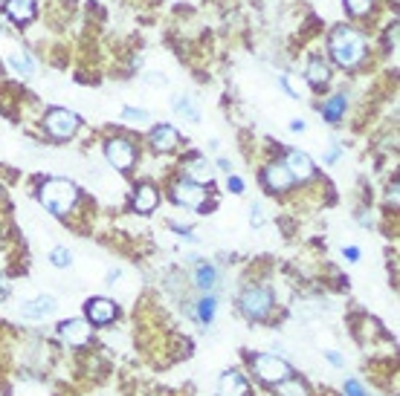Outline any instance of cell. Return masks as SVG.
Instances as JSON below:
<instances>
[{
  "mask_svg": "<svg viewBox=\"0 0 400 396\" xmlns=\"http://www.w3.org/2000/svg\"><path fill=\"white\" fill-rule=\"evenodd\" d=\"M328 50H330V58H334L342 69H354L366 61V38L360 32H354L351 26H337L334 35L328 41Z\"/></svg>",
  "mask_w": 400,
  "mask_h": 396,
  "instance_id": "cell-1",
  "label": "cell"
},
{
  "mask_svg": "<svg viewBox=\"0 0 400 396\" xmlns=\"http://www.w3.org/2000/svg\"><path fill=\"white\" fill-rule=\"evenodd\" d=\"M41 203L44 208H50L52 214H70L73 206L78 203V186L70 179H61V177H52L41 182Z\"/></svg>",
  "mask_w": 400,
  "mask_h": 396,
  "instance_id": "cell-2",
  "label": "cell"
},
{
  "mask_svg": "<svg viewBox=\"0 0 400 396\" xmlns=\"http://www.w3.org/2000/svg\"><path fill=\"white\" fill-rule=\"evenodd\" d=\"M238 304H241V313L250 321H264L273 313L275 298H273V289H267V287H246L241 292Z\"/></svg>",
  "mask_w": 400,
  "mask_h": 396,
  "instance_id": "cell-3",
  "label": "cell"
},
{
  "mask_svg": "<svg viewBox=\"0 0 400 396\" xmlns=\"http://www.w3.org/2000/svg\"><path fill=\"white\" fill-rule=\"evenodd\" d=\"M250 364H253V373L261 382H267V385H279V382L293 376V367L284 359L273 356V353H255V356L250 359Z\"/></svg>",
  "mask_w": 400,
  "mask_h": 396,
  "instance_id": "cell-4",
  "label": "cell"
},
{
  "mask_svg": "<svg viewBox=\"0 0 400 396\" xmlns=\"http://www.w3.org/2000/svg\"><path fill=\"white\" fill-rule=\"evenodd\" d=\"M78 124H81V119L67 107H52L44 116V127L52 139H70L78 131Z\"/></svg>",
  "mask_w": 400,
  "mask_h": 396,
  "instance_id": "cell-5",
  "label": "cell"
},
{
  "mask_svg": "<svg viewBox=\"0 0 400 396\" xmlns=\"http://www.w3.org/2000/svg\"><path fill=\"white\" fill-rule=\"evenodd\" d=\"M105 157L107 162L116 168V171H131L134 162H136V148L122 136H114L105 142Z\"/></svg>",
  "mask_w": 400,
  "mask_h": 396,
  "instance_id": "cell-6",
  "label": "cell"
},
{
  "mask_svg": "<svg viewBox=\"0 0 400 396\" xmlns=\"http://www.w3.org/2000/svg\"><path fill=\"white\" fill-rule=\"evenodd\" d=\"M171 197L177 206H186L191 211H203L206 208V188L203 186H195L189 179H180L177 186L171 188Z\"/></svg>",
  "mask_w": 400,
  "mask_h": 396,
  "instance_id": "cell-7",
  "label": "cell"
},
{
  "mask_svg": "<svg viewBox=\"0 0 400 396\" xmlns=\"http://www.w3.org/2000/svg\"><path fill=\"white\" fill-rule=\"evenodd\" d=\"M261 182H264V188L273 191V194H284V191H291L293 188V177L291 171L284 168V162H270L264 171H261Z\"/></svg>",
  "mask_w": 400,
  "mask_h": 396,
  "instance_id": "cell-8",
  "label": "cell"
},
{
  "mask_svg": "<svg viewBox=\"0 0 400 396\" xmlns=\"http://www.w3.org/2000/svg\"><path fill=\"white\" fill-rule=\"evenodd\" d=\"M59 336L64 338L70 347H85L93 336V327L85 318H70V321H61L59 324Z\"/></svg>",
  "mask_w": 400,
  "mask_h": 396,
  "instance_id": "cell-9",
  "label": "cell"
},
{
  "mask_svg": "<svg viewBox=\"0 0 400 396\" xmlns=\"http://www.w3.org/2000/svg\"><path fill=\"white\" fill-rule=\"evenodd\" d=\"M85 321L93 324V327H105V324H110L116 318V304L110 298H90L85 304Z\"/></svg>",
  "mask_w": 400,
  "mask_h": 396,
  "instance_id": "cell-10",
  "label": "cell"
},
{
  "mask_svg": "<svg viewBox=\"0 0 400 396\" xmlns=\"http://www.w3.org/2000/svg\"><path fill=\"white\" fill-rule=\"evenodd\" d=\"M284 168L291 171V177L293 179H299V182H308V179H313V174H316V165H313V160L308 157L305 151H287V157H284Z\"/></svg>",
  "mask_w": 400,
  "mask_h": 396,
  "instance_id": "cell-11",
  "label": "cell"
},
{
  "mask_svg": "<svg viewBox=\"0 0 400 396\" xmlns=\"http://www.w3.org/2000/svg\"><path fill=\"white\" fill-rule=\"evenodd\" d=\"M131 206H134V211H140V214H151V211L160 206V191L151 186V182H143V186L134 188Z\"/></svg>",
  "mask_w": 400,
  "mask_h": 396,
  "instance_id": "cell-12",
  "label": "cell"
},
{
  "mask_svg": "<svg viewBox=\"0 0 400 396\" xmlns=\"http://www.w3.org/2000/svg\"><path fill=\"white\" fill-rule=\"evenodd\" d=\"M250 393V385L238 371H227L218 379V396H246Z\"/></svg>",
  "mask_w": 400,
  "mask_h": 396,
  "instance_id": "cell-13",
  "label": "cell"
},
{
  "mask_svg": "<svg viewBox=\"0 0 400 396\" xmlns=\"http://www.w3.org/2000/svg\"><path fill=\"white\" fill-rule=\"evenodd\" d=\"M177 145H180V133H177L171 124H157L154 131H151V148H154V151L169 153Z\"/></svg>",
  "mask_w": 400,
  "mask_h": 396,
  "instance_id": "cell-14",
  "label": "cell"
},
{
  "mask_svg": "<svg viewBox=\"0 0 400 396\" xmlns=\"http://www.w3.org/2000/svg\"><path fill=\"white\" fill-rule=\"evenodd\" d=\"M186 179L189 182H195V186H212V179H215V168L206 162L203 157H191L186 162Z\"/></svg>",
  "mask_w": 400,
  "mask_h": 396,
  "instance_id": "cell-15",
  "label": "cell"
},
{
  "mask_svg": "<svg viewBox=\"0 0 400 396\" xmlns=\"http://www.w3.org/2000/svg\"><path fill=\"white\" fill-rule=\"evenodd\" d=\"M55 298L52 295H38V298H32L30 304H23L21 307V316L23 318H30V321H41V318H47V316H52L55 313Z\"/></svg>",
  "mask_w": 400,
  "mask_h": 396,
  "instance_id": "cell-16",
  "label": "cell"
},
{
  "mask_svg": "<svg viewBox=\"0 0 400 396\" xmlns=\"http://www.w3.org/2000/svg\"><path fill=\"white\" fill-rule=\"evenodd\" d=\"M35 0H6V15L15 23H30L35 21Z\"/></svg>",
  "mask_w": 400,
  "mask_h": 396,
  "instance_id": "cell-17",
  "label": "cell"
},
{
  "mask_svg": "<svg viewBox=\"0 0 400 396\" xmlns=\"http://www.w3.org/2000/svg\"><path fill=\"white\" fill-rule=\"evenodd\" d=\"M346 107H348L346 93H334L330 98H325V102H322V116L328 122H339L342 116H346Z\"/></svg>",
  "mask_w": 400,
  "mask_h": 396,
  "instance_id": "cell-18",
  "label": "cell"
},
{
  "mask_svg": "<svg viewBox=\"0 0 400 396\" xmlns=\"http://www.w3.org/2000/svg\"><path fill=\"white\" fill-rule=\"evenodd\" d=\"M195 284L203 289V292H209V289H215V284H218V270L212 263H198L195 266Z\"/></svg>",
  "mask_w": 400,
  "mask_h": 396,
  "instance_id": "cell-19",
  "label": "cell"
},
{
  "mask_svg": "<svg viewBox=\"0 0 400 396\" xmlns=\"http://www.w3.org/2000/svg\"><path fill=\"white\" fill-rule=\"evenodd\" d=\"M215 313H218V298H215V295H203V298L198 301L195 318H198L200 324H206V327H209V324L215 321Z\"/></svg>",
  "mask_w": 400,
  "mask_h": 396,
  "instance_id": "cell-20",
  "label": "cell"
},
{
  "mask_svg": "<svg viewBox=\"0 0 400 396\" xmlns=\"http://www.w3.org/2000/svg\"><path fill=\"white\" fill-rule=\"evenodd\" d=\"M308 81L313 84V87H322V84H328L330 81V73H328V64L322 61V58H310L308 61Z\"/></svg>",
  "mask_w": 400,
  "mask_h": 396,
  "instance_id": "cell-21",
  "label": "cell"
},
{
  "mask_svg": "<svg viewBox=\"0 0 400 396\" xmlns=\"http://www.w3.org/2000/svg\"><path fill=\"white\" fill-rule=\"evenodd\" d=\"M174 110L177 113H180V116L186 119V122H191V124H195V122H200V110H198V104L195 102H191V96H174Z\"/></svg>",
  "mask_w": 400,
  "mask_h": 396,
  "instance_id": "cell-22",
  "label": "cell"
},
{
  "mask_svg": "<svg viewBox=\"0 0 400 396\" xmlns=\"http://www.w3.org/2000/svg\"><path fill=\"white\" fill-rule=\"evenodd\" d=\"M275 388V396H310L308 388H305V382H299V379H284L279 382V385H273Z\"/></svg>",
  "mask_w": 400,
  "mask_h": 396,
  "instance_id": "cell-23",
  "label": "cell"
},
{
  "mask_svg": "<svg viewBox=\"0 0 400 396\" xmlns=\"http://www.w3.org/2000/svg\"><path fill=\"white\" fill-rule=\"evenodd\" d=\"M282 87L291 93L293 98H305V81H302L296 73H284L282 76Z\"/></svg>",
  "mask_w": 400,
  "mask_h": 396,
  "instance_id": "cell-24",
  "label": "cell"
},
{
  "mask_svg": "<svg viewBox=\"0 0 400 396\" xmlns=\"http://www.w3.org/2000/svg\"><path fill=\"white\" fill-rule=\"evenodd\" d=\"M9 64H12V69H15V73L32 76V61H30V55H26V52H12L9 55Z\"/></svg>",
  "mask_w": 400,
  "mask_h": 396,
  "instance_id": "cell-25",
  "label": "cell"
},
{
  "mask_svg": "<svg viewBox=\"0 0 400 396\" xmlns=\"http://www.w3.org/2000/svg\"><path fill=\"white\" fill-rule=\"evenodd\" d=\"M50 263L52 266H59V270H64V266H70L73 263V252L70 249H64V246H55L50 252Z\"/></svg>",
  "mask_w": 400,
  "mask_h": 396,
  "instance_id": "cell-26",
  "label": "cell"
},
{
  "mask_svg": "<svg viewBox=\"0 0 400 396\" xmlns=\"http://www.w3.org/2000/svg\"><path fill=\"white\" fill-rule=\"evenodd\" d=\"M122 119L131 122V124H148L151 113H148V110H143V107H125V110H122Z\"/></svg>",
  "mask_w": 400,
  "mask_h": 396,
  "instance_id": "cell-27",
  "label": "cell"
},
{
  "mask_svg": "<svg viewBox=\"0 0 400 396\" xmlns=\"http://www.w3.org/2000/svg\"><path fill=\"white\" fill-rule=\"evenodd\" d=\"M371 6H375V0H346V9L351 12L354 18H363V15H368Z\"/></svg>",
  "mask_w": 400,
  "mask_h": 396,
  "instance_id": "cell-28",
  "label": "cell"
},
{
  "mask_svg": "<svg viewBox=\"0 0 400 396\" xmlns=\"http://www.w3.org/2000/svg\"><path fill=\"white\" fill-rule=\"evenodd\" d=\"M342 390H346V396H368V393H366V388H363L357 379H346V385H342Z\"/></svg>",
  "mask_w": 400,
  "mask_h": 396,
  "instance_id": "cell-29",
  "label": "cell"
},
{
  "mask_svg": "<svg viewBox=\"0 0 400 396\" xmlns=\"http://www.w3.org/2000/svg\"><path fill=\"white\" fill-rule=\"evenodd\" d=\"M227 188H229L232 194H241V191H244V179H241V177H229V179H227Z\"/></svg>",
  "mask_w": 400,
  "mask_h": 396,
  "instance_id": "cell-30",
  "label": "cell"
},
{
  "mask_svg": "<svg viewBox=\"0 0 400 396\" xmlns=\"http://www.w3.org/2000/svg\"><path fill=\"white\" fill-rule=\"evenodd\" d=\"M342 254H346V258H348L351 263L360 261V249H357V246H346V249H342Z\"/></svg>",
  "mask_w": 400,
  "mask_h": 396,
  "instance_id": "cell-31",
  "label": "cell"
},
{
  "mask_svg": "<svg viewBox=\"0 0 400 396\" xmlns=\"http://www.w3.org/2000/svg\"><path fill=\"white\" fill-rule=\"evenodd\" d=\"M337 157H339V145L334 142V145L328 148V153H325V162H337Z\"/></svg>",
  "mask_w": 400,
  "mask_h": 396,
  "instance_id": "cell-32",
  "label": "cell"
},
{
  "mask_svg": "<svg viewBox=\"0 0 400 396\" xmlns=\"http://www.w3.org/2000/svg\"><path fill=\"white\" fill-rule=\"evenodd\" d=\"M328 362H330V364H337V367H342V364H346V359H342L337 350H328Z\"/></svg>",
  "mask_w": 400,
  "mask_h": 396,
  "instance_id": "cell-33",
  "label": "cell"
},
{
  "mask_svg": "<svg viewBox=\"0 0 400 396\" xmlns=\"http://www.w3.org/2000/svg\"><path fill=\"white\" fill-rule=\"evenodd\" d=\"M261 220H264V217H261V206H253V223L261 226Z\"/></svg>",
  "mask_w": 400,
  "mask_h": 396,
  "instance_id": "cell-34",
  "label": "cell"
},
{
  "mask_svg": "<svg viewBox=\"0 0 400 396\" xmlns=\"http://www.w3.org/2000/svg\"><path fill=\"white\" fill-rule=\"evenodd\" d=\"M6 292H9V287H6V280H3V278H0V301H3V298H6Z\"/></svg>",
  "mask_w": 400,
  "mask_h": 396,
  "instance_id": "cell-35",
  "label": "cell"
},
{
  "mask_svg": "<svg viewBox=\"0 0 400 396\" xmlns=\"http://www.w3.org/2000/svg\"><path fill=\"white\" fill-rule=\"evenodd\" d=\"M291 131H305V122H299V119L291 122Z\"/></svg>",
  "mask_w": 400,
  "mask_h": 396,
  "instance_id": "cell-36",
  "label": "cell"
}]
</instances>
